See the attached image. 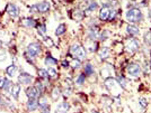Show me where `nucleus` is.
<instances>
[{"instance_id":"22","label":"nucleus","mask_w":151,"mask_h":113,"mask_svg":"<svg viewBox=\"0 0 151 113\" xmlns=\"http://www.w3.org/2000/svg\"><path fill=\"white\" fill-rule=\"evenodd\" d=\"M85 79H86V75H85V73H84V74H80V75L77 77L76 83H77L78 85H82V84H85Z\"/></svg>"},{"instance_id":"15","label":"nucleus","mask_w":151,"mask_h":113,"mask_svg":"<svg viewBox=\"0 0 151 113\" xmlns=\"http://www.w3.org/2000/svg\"><path fill=\"white\" fill-rule=\"evenodd\" d=\"M10 92H11V95H13L15 99H18V94H19V92H20V85H19V84H14V85L11 86Z\"/></svg>"},{"instance_id":"33","label":"nucleus","mask_w":151,"mask_h":113,"mask_svg":"<svg viewBox=\"0 0 151 113\" xmlns=\"http://www.w3.org/2000/svg\"><path fill=\"white\" fill-rule=\"evenodd\" d=\"M42 110H43L42 113H50V106H49V105H46V106H45V108H43Z\"/></svg>"},{"instance_id":"1","label":"nucleus","mask_w":151,"mask_h":113,"mask_svg":"<svg viewBox=\"0 0 151 113\" xmlns=\"http://www.w3.org/2000/svg\"><path fill=\"white\" fill-rule=\"evenodd\" d=\"M125 16H126V19H128L130 22L135 24V22L141 21V19H142V12H141V10L138 9V8H132V9H130V10L126 11Z\"/></svg>"},{"instance_id":"3","label":"nucleus","mask_w":151,"mask_h":113,"mask_svg":"<svg viewBox=\"0 0 151 113\" xmlns=\"http://www.w3.org/2000/svg\"><path fill=\"white\" fill-rule=\"evenodd\" d=\"M41 53V46L38 43H32L28 45L27 51H26V55L31 58H35L38 54Z\"/></svg>"},{"instance_id":"17","label":"nucleus","mask_w":151,"mask_h":113,"mask_svg":"<svg viewBox=\"0 0 151 113\" xmlns=\"http://www.w3.org/2000/svg\"><path fill=\"white\" fill-rule=\"evenodd\" d=\"M65 30H67L65 25L64 24H61V25H59V27L55 29V35L57 36H61V35H63L65 33Z\"/></svg>"},{"instance_id":"11","label":"nucleus","mask_w":151,"mask_h":113,"mask_svg":"<svg viewBox=\"0 0 151 113\" xmlns=\"http://www.w3.org/2000/svg\"><path fill=\"white\" fill-rule=\"evenodd\" d=\"M70 109V105L68 102H61L57 106V113H67Z\"/></svg>"},{"instance_id":"16","label":"nucleus","mask_w":151,"mask_h":113,"mask_svg":"<svg viewBox=\"0 0 151 113\" xmlns=\"http://www.w3.org/2000/svg\"><path fill=\"white\" fill-rule=\"evenodd\" d=\"M94 66L92 65V64H86L85 65V75H87V76H90V75H93L94 74Z\"/></svg>"},{"instance_id":"18","label":"nucleus","mask_w":151,"mask_h":113,"mask_svg":"<svg viewBox=\"0 0 151 113\" xmlns=\"http://www.w3.org/2000/svg\"><path fill=\"white\" fill-rule=\"evenodd\" d=\"M57 63V59L53 58L52 56H47L45 58V65H47V66H54Z\"/></svg>"},{"instance_id":"37","label":"nucleus","mask_w":151,"mask_h":113,"mask_svg":"<svg viewBox=\"0 0 151 113\" xmlns=\"http://www.w3.org/2000/svg\"><path fill=\"white\" fill-rule=\"evenodd\" d=\"M149 17H150V19H151V11H150V14H149Z\"/></svg>"},{"instance_id":"4","label":"nucleus","mask_w":151,"mask_h":113,"mask_svg":"<svg viewBox=\"0 0 151 113\" xmlns=\"http://www.w3.org/2000/svg\"><path fill=\"white\" fill-rule=\"evenodd\" d=\"M126 72H128L129 75L132 76V77H138V76L140 75V73H141V67L138 64L132 63V64H130L126 67Z\"/></svg>"},{"instance_id":"27","label":"nucleus","mask_w":151,"mask_h":113,"mask_svg":"<svg viewBox=\"0 0 151 113\" xmlns=\"http://www.w3.org/2000/svg\"><path fill=\"white\" fill-rule=\"evenodd\" d=\"M59 96H60V90H59V89H54L53 92H52V97H53V100H57Z\"/></svg>"},{"instance_id":"12","label":"nucleus","mask_w":151,"mask_h":113,"mask_svg":"<svg viewBox=\"0 0 151 113\" xmlns=\"http://www.w3.org/2000/svg\"><path fill=\"white\" fill-rule=\"evenodd\" d=\"M38 108V101L35 99H29L27 102V110L28 111H35Z\"/></svg>"},{"instance_id":"21","label":"nucleus","mask_w":151,"mask_h":113,"mask_svg":"<svg viewBox=\"0 0 151 113\" xmlns=\"http://www.w3.org/2000/svg\"><path fill=\"white\" fill-rule=\"evenodd\" d=\"M108 55H110V49H108L107 47H104L103 49H100V52H99V56H100V58H106Z\"/></svg>"},{"instance_id":"7","label":"nucleus","mask_w":151,"mask_h":113,"mask_svg":"<svg viewBox=\"0 0 151 113\" xmlns=\"http://www.w3.org/2000/svg\"><path fill=\"white\" fill-rule=\"evenodd\" d=\"M7 12L9 14L10 17L15 18V17L18 16V14H19L18 7H17L16 5H14V3H9V5H8V8H7Z\"/></svg>"},{"instance_id":"30","label":"nucleus","mask_w":151,"mask_h":113,"mask_svg":"<svg viewBox=\"0 0 151 113\" xmlns=\"http://www.w3.org/2000/svg\"><path fill=\"white\" fill-rule=\"evenodd\" d=\"M72 67H73V68H78V67H80V60L75 59V60L72 62Z\"/></svg>"},{"instance_id":"38","label":"nucleus","mask_w":151,"mask_h":113,"mask_svg":"<svg viewBox=\"0 0 151 113\" xmlns=\"http://www.w3.org/2000/svg\"><path fill=\"white\" fill-rule=\"evenodd\" d=\"M92 113H98V112H96V111H93V112H92Z\"/></svg>"},{"instance_id":"14","label":"nucleus","mask_w":151,"mask_h":113,"mask_svg":"<svg viewBox=\"0 0 151 113\" xmlns=\"http://www.w3.org/2000/svg\"><path fill=\"white\" fill-rule=\"evenodd\" d=\"M105 85H106V87L108 90H112L114 87H118V83L115 79H113V78H107L105 81Z\"/></svg>"},{"instance_id":"39","label":"nucleus","mask_w":151,"mask_h":113,"mask_svg":"<svg viewBox=\"0 0 151 113\" xmlns=\"http://www.w3.org/2000/svg\"><path fill=\"white\" fill-rule=\"evenodd\" d=\"M1 101H2V99H1V96H0V102H1Z\"/></svg>"},{"instance_id":"10","label":"nucleus","mask_w":151,"mask_h":113,"mask_svg":"<svg viewBox=\"0 0 151 113\" xmlns=\"http://www.w3.org/2000/svg\"><path fill=\"white\" fill-rule=\"evenodd\" d=\"M26 95L28 96V99H36L38 95H39V93H38L37 89L35 86H31V87H27Z\"/></svg>"},{"instance_id":"19","label":"nucleus","mask_w":151,"mask_h":113,"mask_svg":"<svg viewBox=\"0 0 151 113\" xmlns=\"http://www.w3.org/2000/svg\"><path fill=\"white\" fill-rule=\"evenodd\" d=\"M16 70H17V67L13 64V65H9V66L7 67L6 72H7V74H8L9 76H14L15 75V73H16Z\"/></svg>"},{"instance_id":"24","label":"nucleus","mask_w":151,"mask_h":113,"mask_svg":"<svg viewBox=\"0 0 151 113\" xmlns=\"http://www.w3.org/2000/svg\"><path fill=\"white\" fill-rule=\"evenodd\" d=\"M47 73H49V77H51V78H57V71H55L54 68H52V67H49V70H47Z\"/></svg>"},{"instance_id":"25","label":"nucleus","mask_w":151,"mask_h":113,"mask_svg":"<svg viewBox=\"0 0 151 113\" xmlns=\"http://www.w3.org/2000/svg\"><path fill=\"white\" fill-rule=\"evenodd\" d=\"M144 43L148 45H151V32H148L144 34Z\"/></svg>"},{"instance_id":"26","label":"nucleus","mask_w":151,"mask_h":113,"mask_svg":"<svg viewBox=\"0 0 151 113\" xmlns=\"http://www.w3.org/2000/svg\"><path fill=\"white\" fill-rule=\"evenodd\" d=\"M36 89H37L38 93H39V95L43 93V91H44V86H43V83H41V82H37L36 83V86H35Z\"/></svg>"},{"instance_id":"36","label":"nucleus","mask_w":151,"mask_h":113,"mask_svg":"<svg viewBox=\"0 0 151 113\" xmlns=\"http://www.w3.org/2000/svg\"><path fill=\"white\" fill-rule=\"evenodd\" d=\"M144 102H146V100H144V99H141V100H140V103H141V105H142V106H146V103H144Z\"/></svg>"},{"instance_id":"31","label":"nucleus","mask_w":151,"mask_h":113,"mask_svg":"<svg viewBox=\"0 0 151 113\" xmlns=\"http://www.w3.org/2000/svg\"><path fill=\"white\" fill-rule=\"evenodd\" d=\"M96 8H97V3H96V2H94V3H92V5H90V7L88 8V11H92V10H95Z\"/></svg>"},{"instance_id":"23","label":"nucleus","mask_w":151,"mask_h":113,"mask_svg":"<svg viewBox=\"0 0 151 113\" xmlns=\"http://www.w3.org/2000/svg\"><path fill=\"white\" fill-rule=\"evenodd\" d=\"M38 76L39 77H42V78H49V73H47V71L46 70H43V68H39L38 70Z\"/></svg>"},{"instance_id":"20","label":"nucleus","mask_w":151,"mask_h":113,"mask_svg":"<svg viewBox=\"0 0 151 113\" xmlns=\"http://www.w3.org/2000/svg\"><path fill=\"white\" fill-rule=\"evenodd\" d=\"M23 24H24L26 27H34V26H35V20L32 18H25Z\"/></svg>"},{"instance_id":"5","label":"nucleus","mask_w":151,"mask_h":113,"mask_svg":"<svg viewBox=\"0 0 151 113\" xmlns=\"http://www.w3.org/2000/svg\"><path fill=\"white\" fill-rule=\"evenodd\" d=\"M111 11H112V9H111L110 6H107V5L104 6V7L100 9V11H99V19H100L102 21H107L108 18H110Z\"/></svg>"},{"instance_id":"13","label":"nucleus","mask_w":151,"mask_h":113,"mask_svg":"<svg viewBox=\"0 0 151 113\" xmlns=\"http://www.w3.org/2000/svg\"><path fill=\"white\" fill-rule=\"evenodd\" d=\"M126 32H128L130 35H132V36H138V35L140 34V29H139L136 26H134V25H129V26L126 27Z\"/></svg>"},{"instance_id":"8","label":"nucleus","mask_w":151,"mask_h":113,"mask_svg":"<svg viewBox=\"0 0 151 113\" xmlns=\"http://www.w3.org/2000/svg\"><path fill=\"white\" fill-rule=\"evenodd\" d=\"M35 6H36V9H37V12H46V11H49V9L51 7L49 1H42L39 3H36Z\"/></svg>"},{"instance_id":"6","label":"nucleus","mask_w":151,"mask_h":113,"mask_svg":"<svg viewBox=\"0 0 151 113\" xmlns=\"http://www.w3.org/2000/svg\"><path fill=\"white\" fill-rule=\"evenodd\" d=\"M139 47H140V45H139V43H138L136 39H130L128 41V44H126V51L130 52V53L136 52L139 49Z\"/></svg>"},{"instance_id":"35","label":"nucleus","mask_w":151,"mask_h":113,"mask_svg":"<svg viewBox=\"0 0 151 113\" xmlns=\"http://www.w3.org/2000/svg\"><path fill=\"white\" fill-rule=\"evenodd\" d=\"M5 59H6V54H3V53L0 54V62L1 60H5Z\"/></svg>"},{"instance_id":"9","label":"nucleus","mask_w":151,"mask_h":113,"mask_svg":"<svg viewBox=\"0 0 151 113\" xmlns=\"http://www.w3.org/2000/svg\"><path fill=\"white\" fill-rule=\"evenodd\" d=\"M32 79H33V77L29 75L28 73H20V75L18 76L19 83H21V84H25V85L29 84V83L32 82Z\"/></svg>"},{"instance_id":"34","label":"nucleus","mask_w":151,"mask_h":113,"mask_svg":"<svg viewBox=\"0 0 151 113\" xmlns=\"http://www.w3.org/2000/svg\"><path fill=\"white\" fill-rule=\"evenodd\" d=\"M62 66H63V67H68V66H69V62L63 60V62H62Z\"/></svg>"},{"instance_id":"40","label":"nucleus","mask_w":151,"mask_h":113,"mask_svg":"<svg viewBox=\"0 0 151 113\" xmlns=\"http://www.w3.org/2000/svg\"><path fill=\"white\" fill-rule=\"evenodd\" d=\"M0 47H1V41H0Z\"/></svg>"},{"instance_id":"28","label":"nucleus","mask_w":151,"mask_h":113,"mask_svg":"<svg viewBox=\"0 0 151 113\" xmlns=\"http://www.w3.org/2000/svg\"><path fill=\"white\" fill-rule=\"evenodd\" d=\"M7 81L8 79L5 76H0V89H3V86H5V84H6Z\"/></svg>"},{"instance_id":"32","label":"nucleus","mask_w":151,"mask_h":113,"mask_svg":"<svg viewBox=\"0 0 151 113\" xmlns=\"http://www.w3.org/2000/svg\"><path fill=\"white\" fill-rule=\"evenodd\" d=\"M39 30H41V33H42V34H45V32H46V27H45L44 25H42V26L38 28V32H39Z\"/></svg>"},{"instance_id":"29","label":"nucleus","mask_w":151,"mask_h":113,"mask_svg":"<svg viewBox=\"0 0 151 113\" xmlns=\"http://www.w3.org/2000/svg\"><path fill=\"white\" fill-rule=\"evenodd\" d=\"M10 86H13V83H11L10 81H7L6 84H5V86H3V90H5V91H9V87H10Z\"/></svg>"},{"instance_id":"2","label":"nucleus","mask_w":151,"mask_h":113,"mask_svg":"<svg viewBox=\"0 0 151 113\" xmlns=\"http://www.w3.org/2000/svg\"><path fill=\"white\" fill-rule=\"evenodd\" d=\"M70 53L71 55L75 57V59L78 60H82L86 58V52H85V48L82 46H80L79 44H75L71 46L70 48Z\"/></svg>"}]
</instances>
